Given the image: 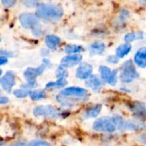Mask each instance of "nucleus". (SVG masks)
I'll return each instance as SVG.
<instances>
[{
  "label": "nucleus",
  "mask_w": 146,
  "mask_h": 146,
  "mask_svg": "<svg viewBox=\"0 0 146 146\" xmlns=\"http://www.w3.org/2000/svg\"><path fill=\"white\" fill-rule=\"evenodd\" d=\"M93 128L96 131L108 133L114 132L116 129V126L113 123V121L110 117H103L96 120L94 123Z\"/></svg>",
  "instance_id": "obj_4"
},
{
  "label": "nucleus",
  "mask_w": 146,
  "mask_h": 146,
  "mask_svg": "<svg viewBox=\"0 0 146 146\" xmlns=\"http://www.w3.org/2000/svg\"><path fill=\"white\" fill-rule=\"evenodd\" d=\"M34 114L36 116H44L48 118H58L59 113L51 106H39L34 108Z\"/></svg>",
  "instance_id": "obj_5"
},
{
  "label": "nucleus",
  "mask_w": 146,
  "mask_h": 146,
  "mask_svg": "<svg viewBox=\"0 0 146 146\" xmlns=\"http://www.w3.org/2000/svg\"><path fill=\"white\" fill-rule=\"evenodd\" d=\"M56 76L58 79H66L68 76V72L64 66H58L56 70Z\"/></svg>",
  "instance_id": "obj_24"
},
{
  "label": "nucleus",
  "mask_w": 146,
  "mask_h": 146,
  "mask_svg": "<svg viewBox=\"0 0 146 146\" xmlns=\"http://www.w3.org/2000/svg\"><path fill=\"white\" fill-rule=\"evenodd\" d=\"M0 84L4 90L9 92L15 84V76L12 71H7L0 80Z\"/></svg>",
  "instance_id": "obj_9"
},
{
  "label": "nucleus",
  "mask_w": 146,
  "mask_h": 146,
  "mask_svg": "<svg viewBox=\"0 0 146 146\" xmlns=\"http://www.w3.org/2000/svg\"><path fill=\"white\" fill-rule=\"evenodd\" d=\"M131 48H132V47H131V46L128 44H122V45L119 46L116 49L117 57H118V58H123L125 56H126L127 54H129Z\"/></svg>",
  "instance_id": "obj_17"
},
{
  "label": "nucleus",
  "mask_w": 146,
  "mask_h": 146,
  "mask_svg": "<svg viewBox=\"0 0 146 146\" xmlns=\"http://www.w3.org/2000/svg\"><path fill=\"white\" fill-rule=\"evenodd\" d=\"M36 13L37 17L48 20H58L62 17L64 11L59 6L39 4Z\"/></svg>",
  "instance_id": "obj_2"
},
{
  "label": "nucleus",
  "mask_w": 146,
  "mask_h": 146,
  "mask_svg": "<svg viewBox=\"0 0 146 146\" xmlns=\"http://www.w3.org/2000/svg\"><path fill=\"white\" fill-rule=\"evenodd\" d=\"M29 92L27 90L23 89H17L14 91V94L18 98H24V97L27 96L29 95Z\"/></svg>",
  "instance_id": "obj_25"
},
{
  "label": "nucleus",
  "mask_w": 146,
  "mask_h": 146,
  "mask_svg": "<svg viewBox=\"0 0 146 146\" xmlns=\"http://www.w3.org/2000/svg\"><path fill=\"white\" fill-rule=\"evenodd\" d=\"M84 51V48L81 46L77 45H68L66 46L65 51L67 54H75Z\"/></svg>",
  "instance_id": "obj_21"
},
{
  "label": "nucleus",
  "mask_w": 146,
  "mask_h": 146,
  "mask_svg": "<svg viewBox=\"0 0 146 146\" xmlns=\"http://www.w3.org/2000/svg\"><path fill=\"white\" fill-rule=\"evenodd\" d=\"M27 146H51L48 143L41 141H34L29 143Z\"/></svg>",
  "instance_id": "obj_26"
},
{
  "label": "nucleus",
  "mask_w": 146,
  "mask_h": 146,
  "mask_svg": "<svg viewBox=\"0 0 146 146\" xmlns=\"http://www.w3.org/2000/svg\"><path fill=\"white\" fill-rule=\"evenodd\" d=\"M11 146H27L24 143H14V145Z\"/></svg>",
  "instance_id": "obj_33"
},
{
  "label": "nucleus",
  "mask_w": 146,
  "mask_h": 146,
  "mask_svg": "<svg viewBox=\"0 0 146 146\" xmlns=\"http://www.w3.org/2000/svg\"><path fill=\"white\" fill-rule=\"evenodd\" d=\"M47 63H45L44 64H42L40 66L37 68H28L24 71V76L26 79L28 81V82H36V78L37 76L41 75L44 71L46 68V64Z\"/></svg>",
  "instance_id": "obj_8"
},
{
  "label": "nucleus",
  "mask_w": 146,
  "mask_h": 146,
  "mask_svg": "<svg viewBox=\"0 0 146 146\" xmlns=\"http://www.w3.org/2000/svg\"><path fill=\"white\" fill-rule=\"evenodd\" d=\"M105 49V44L102 42H96L91 46V52L92 54H101Z\"/></svg>",
  "instance_id": "obj_19"
},
{
  "label": "nucleus",
  "mask_w": 146,
  "mask_h": 146,
  "mask_svg": "<svg viewBox=\"0 0 146 146\" xmlns=\"http://www.w3.org/2000/svg\"><path fill=\"white\" fill-rule=\"evenodd\" d=\"M86 99L87 91L80 87H68L63 90L57 96V101L66 106Z\"/></svg>",
  "instance_id": "obj_1"
},
{
  "label": "nucleus",
  "mask_w": 146,
  "mask_h": 146,
  "mask_svg": "<svg viewBox=\"0 0 146 146\" xmlns=\"http://www.w3.org/2000/svg\"><path fill=\"white\" fill-rule=\"evenodd\" d=\"M86 85L92 88L94 91H97L98 90H100V88H101L102 84H101V81H100V79L96 76H91L88 78V80L86 81Z\"/></svg>",
  "instance_id": "obj_15"
},
{
  "label": "nucleus",
  "mask_w": 146,
  "mask_h": 146,
  "mask_svg": "<svg viewBox=\"0 0 146 146\" xmlns=\"http://www.w3.org/2000/svg\"><path fill=\"white\" fill-rule=\"evenodd\" d=\"M1 73H2V71H1V69H0V76H1Z\"/></svg>",
  "instance_id": "obj_35"
},
{
  "label": "nucleus",
  "mask_w": 146,
  "mask_h": 146,
  "mask_svg": "<svg viewBox=\"0 0 146 146\" xmlns=\"http://www.w3.org/2000/svg\"><path fill=\"white\" fill-rule=\"evenodd\" d=\"M46 44L51 49H54L56 48L61 43V39L59 37L55 35H48L46 37Z\"/></svg>",
  "instance_id": "obj_16"
},
{
  "label": "nucleus",
  "mask_w": 146,
  "mask_h": 146,
  "mask_svg": "<svg viewBox=\"0 0 146 146\" xmlns=\"http://www.w3.org/2000/svg\"><path fill=\"white\" fill-rule=\"evenodd\" d=\"M0 55H1V56L6 57V56H8L11 55V54L10 52H8V51H0Z\"/></svg>",
  "instance_id": "obj_32"
},
{
  "label": "nucleus",
  "mask_w": 146,
  "mask_h": 146,
  "mask_svg": "<svg viewBox=\"0 0 146 146\" xmlns=\"http://www.w3.org/2000/svg\"><path fill=\"white\" fill-rule=\"evenodd\" d=\"M119 61V58L117 56H108V59H107V61H108L111 64H117Z\"/></svg>",
  "instance_id": "obj_28"
},
{
  "label": "nucleus",
  "mask_w": 146,
  "mask_h": 146,
  "mask_svg": "<svg viewBox=\"0 0 146 146\" xmlns=\"http://www.w3.org/2000/svg\"><path fill=\"white\" fill-rule=\"evenodd\" d=\"M93 67L88 63H82L76 70V76L81 79H86L91 76Z\"/></svg>",
  "instance_id": "obj_10"
},
{
  "label": "nucleus",
  "mask_w": 146,
  "mask_h": 146,
  "mask_svg": "<svg viewBox=\"0 0 146 146\" xmlns=\"http://www.w3.org/2000/svg\"><path fill=\"white\" fill-rule=\"evenodd\" d=\"M9 99L7 97L0 96V104H5L8 103Z\"/></svg>",
  "instance_id": "obj_30"
},
{
  "label": "nucleus",
  "mask_w": 146,
  "mask_h": 146,
  "mask_svg": "<svg viewBox=\"0 0 146 146\" xmlns=\"http://www.w3.org/2000/svg\"><path fill=\"white\" fill-rule=\"evenodd\" d=\"M139 76L135 66L131 60L125 61L121 66L120 78L122 82L130 83Z\"/></svg>",
  "instance_id": "obj_3"
},
{
  "label": "nucleus",
  "mask_w": 146,
  "mask_h": 146,
  "mask_svg": "<svg viewBox=\"0 0 146 146\" xmlns=\"http://www.w3.org/2000/svg\"><path fill=\"white\" fill-rule=\"evenodd\" d=\"M29 96L34 101H38V100L41 99L45 96V92L42 90H38V91H30Z\"/></svg>",
  "instance_id": "obj_22"
},
{
  "label": "nucleus",
  "mask_w": 146,
  "mask_h": 146,
  "mask_svg": "<svg viewBox=\"0 0 146 146\" xmlns=\"http://www.w3.org/2000/svg\"><path fill=\"white\" fill-rule=\"evenodd\" d=\"M146 129V123L138 120H130L125 121L123 130L130 131H143Z\"/></svg>",
  "instance_id": "obj_11"
},
{
  "label": "nucleus",
  "mask_w": 146,
  "mask_h": 146,
  "mask_svg": "<svg viewBox=\"0 0 146 146\" xmlns=\"http://www.w3.org/2000/svg\"><path fill=\"white\" fill-rule=\"evenodd\" d=\"M134 61L141 68L146 67V46L140 48L134 56Z\"/></svg>",
  "instance_id": "obj_14"
},
{
  "label": "nucleus",
  "mask_w": 146,
  "mask_h": 146,
  "mask_svg": "<svg viewBox=\"0 0 146 146\" xmlns=\"http://www.w3.org/2000/svg\"><path fill=\"white\" fill-rule=\"evenodd\" d=\"M1 3H2V4L4 7H9L14 5L16 3V1H14V0H3V1H1Z\"/></svg>",
  "instance_id": "obj_27"
},
{
  "label": "nucleus",
  "mask_w": 146,
  "mask_h": 146,
  "mask_svg": "<svg viewBox=\"0 0 146 146\" xmlns=\"http://www.w3.org/2000/svg\"><path fill=\"white\" fill-rule=\"evenodd\" d=\"M1 144H2V142H1V140H0V146L1 145Z\"/></svg>",
  "instance_id": "obj_34"
},
{
  "label": "nucleus",
  "mask_w": 146,
  "mask_h": 146,
  "mask_svg": "<svg viewBox=\"0 0 146 146\" xmlns=\"http://www.w3.org/2000/svg\"><path fill=\"white\" fill-rule=\"evenodd\" d=\"M19 21L25 28H33L38 24V19L37 16L31 13H23L20 15Z\"/></svg>",
  "instance_id": "obj_7"
},
{
  "label": "nucleus",
  "mask_w": 146,
  "mask_h": 146,
  "mask_svg": "<svg viewBox=\"0 0 146 146\" xmlns=\"http://www.w3.org/2000/svg\"><path fill=\"white\" fill-rule=\"evenodd\" d=\"M82 60V56L81 55H72L66 56L61 60V63L62 66L71 67L76 64H79Z\"/></svg>",
  "instance_id": "obj_13"
},
{
  "label": "nucleus",
  "mask_w": 146,
  "mask_h": 146,
  "mask_svg": "<svg viewBox=\"0 0 146 146\" xmlns=\"http://www.w3.org/2000/svg\"><path fill=\"white\" fill-rule=\"evenodd\" d=\"M99 71L101 73V76L102 79L111 86H114L116 84L117 79V70L111 71L108 67L105 66H100Z\"/></svg>",
  "instance_id": "obj_6"
},
{
  "label": "nucleus",
  "mask_w": 146,
  "mask_h": 146,
  "mask_svg": "<svg viewBox=\"0 0 146 146\" xmlns=\"http://www.w3.org/2000/svg\"><path fill=\"white\" fill-rule=\"evenodd\" d=\"M0 42H1V38H0Z\"/></svg>",
  "instance_id": "obj_36"
},
{
  "label": "nucleus",
  "mask_w": 146,
  "mask_h": 146,
  "mask_svg": "<svg viewBox=\"0 0 146 146\" xmlns=\"http://www.w3.org/2000/svg\"><path fill=\"white\" fill-rule=\"evenodd\" d=\"M24 3L26 4V5L29 6V7H34V6H36V4H37V1H24Z\"/></svg>",
  "instance_id": "obj_29"
},
{
  "label": "nucleus",
  "mask_w": 146,
  "mask_h": 146,
  "mask_svg": "<svg viewBox=\"0 0 146 146\" xmlns=\"http://www.w3.org/2000/svg\"><path fill=\"white\" fill-rule=\"evenodd\" d=\"M143 34L142 32L139 31V32H131L127 34L125 36V41L127 43H131L132 41H135V39H140V38H143Z\"/></svg>",
  "instance_id": "obj_20"
},
{
  "label": "nucleus",
  "mask_w": 146,
  "mask_h": 146,
  "mask_svg": "<svg viewBox=\"0 0 146 146\" xmlns=\"http://www.w3.org/2000/svg\"><path fill=\"white\" fill-rule=\"evenodd\" d=\"M67 84V81L66 79H58L56 82H51L48 83L46 85V88H61V87L64 86Z\"/></svg>",
  "instance_id": "obj_23"
},
{
  "label": "nucleus",
  "mask_w": 146,
  "mask_h": 146,
  "mask_svg": "<svg viewBox=\"0 0 146 146\" xmlns=\"http://www.w3.org/2000/svg\"><path fill=\"white\" fill-rule=\"evenodd\" d=\"M7 61H8V60H7V57L0 56V66L4 65V64H7Z\"/></svg>",
  "instance_id": "obj_31"
},
{
  "label": "nucleus",
  "mask_w": 146,
  "mask_h": 146,
  "mask_svg": "<svg viewBox=\"0 0 146 146\" xmlns=\"http://www.w3.org/2000/svg\"><path fill=\"white\" fill-rule=\"evenodd\" d=\"M101 108H102V106L100 104H97V105L91 107L89 109L87 110L85 113V117L86 118H95L100 113Z\"/></svg>",
  "instance_id": "obj_18"
},
{
  "label": "nucleus",
  "mask_w": 146,
  "mask_h": 146,
  "mask_svg": "<svg viewBox=\"0 0 146 146\" xmlns=\"http://www.w3.org/2000/svg\"><path fill=\"white\" fill-rule=\"evenodd\" d=\"M132 112L138 117L146 118V104L143 102H134L131 106Z\"/></svg>",
  "instance_id": "obj_12"
}]
</instances>
